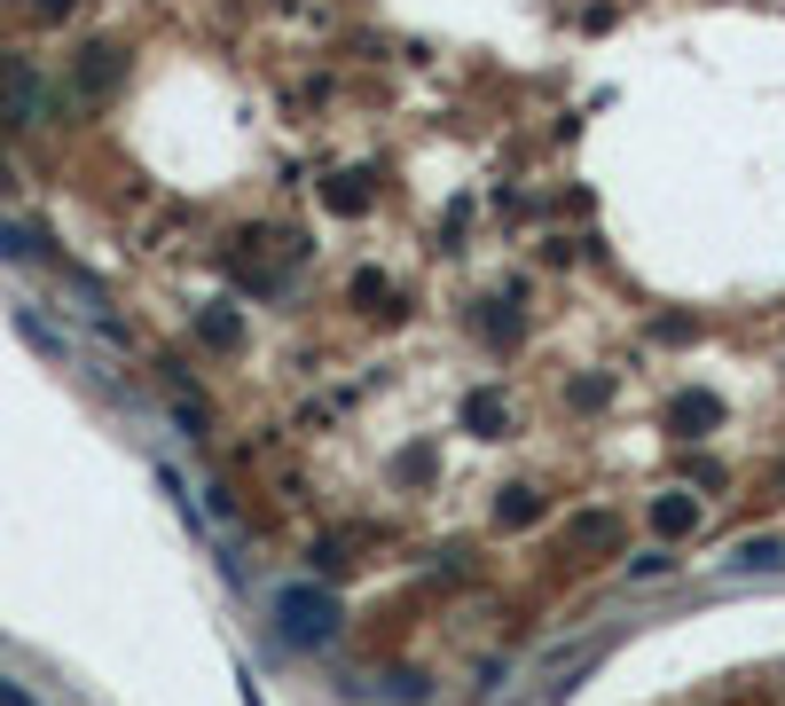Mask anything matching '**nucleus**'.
<instances>
[{
  "label": "nucleus",
  "mask_w": 785,
  "mask_h": 706,
  "mask_svg": "<svg viewBox=\"0 0 785 706\" xmlns=\"http://www.w3.org/2000/svg\"><path fill=\"white\" fill-rule=\"evenodd\" d=\"M63 9H72V0H40V16H63Z\"/></svg>",
  "instance_id": "nucleus-4"
},
{
  "label": "nucleus",
  "mask_w": 785,
  "mask_h": 706,
  "mask_svg": "<svg viewBox=\"0 0 785 706\" xmlns=\"http://www.w3.org/2000/svg\"><path fill=\"white\" fill-rule=\"evenodd\" d=\"M111 79H118V55H111V48H87V63H79V87H87V94H111Z\"/></svg>",
  "instance_id": "nucleus-3"
},
{
  "label": "nucleus",
  "mask_w": 785,
  "mask_h": 706,
  "mask_svg": "<svg viewBox=\"0 0 785 706\" xmlns=\"http://www.w3.org/2000/svg\"><path fill=\"white\" fill-rule=\"evenodd\" d=\"M283 628L307 644V636H322V628H331V604H322V596H307V589H283Z\"/></svg>",
  "instance_id": "nucleus-2"
},
{
  "label": "nucleus",
  "mask_w": 785,
  "mask_h": 706,
  "mask_svg": "<svg viewBox=\"0 0 785 706\" xmlns=\"http://www.w3.org/2000/svg\"><path fill=\"white\" fill-rule=\"evenodd\" d=\"M0 103H9L16 118H40V79H31L16 55H0Z\"/></svg>",
  "instance_id": "nucleus-1"
}]
</instances>
